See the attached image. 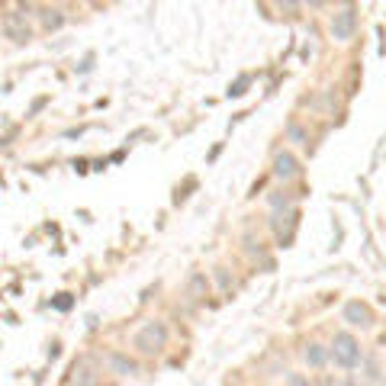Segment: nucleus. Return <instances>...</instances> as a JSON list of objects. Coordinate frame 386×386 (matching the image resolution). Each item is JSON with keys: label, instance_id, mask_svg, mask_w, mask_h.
<instances>
[{"label": "nucleus", "instance_id": "obj_4", "mask_svg": "<svg viewBox=\"0 0 386 386\" xmlns=\"http://www.w3.org/2000/svg\"><path fill=\"white\" fill-rule=\"evenodd\" d=\"M97 380H100V367H97L94 357H81V361H74L71 386H97Z\"/></svg>", "mask_w": 386, "mask_h": 386}, {"label": "nucleus", "instance_id": "obj_12", "mask_svg": "<svg viewBox=\"0 0 386 386\" xmlns=\"http://www.w3.org/2000/svg\"><path fill=\"white\" fill-rule=\"evenodd\" d=\"M245 87H248V74H245V77H239V81L232 84V87H229V97H241V94H245Z\"/></svg>", "mask_w": 386, "mask_h": 386}, {"label": "nucleus", "instance_id": "obj_1", "mask_svg": "<svg viewBox=\"0 0 386 386\" xmlns=\"http://www.w3.org/2000/svg\"><path fill=\"white\" fill-rule=\"evenodd\" d=\"M328 361L341 370H354L361 361H364V351H361V341H357L351 332H338L332 338V348H328Z\"/></svg>", "mask_w": 386, "mask_h": 386}, {"label": "nucleus", "instance_id": "obj_6", "mask_svg": "<svg viewBox=\"0 0 386 386\" xmlns=\"http://www.w3.org/2000/svg\"><path fill=\"white\" fill-rule=\"evenodd\" d=\"M274 174H277L280 180L300 178V161H296V155H290V152H280V155H277V161H274Z\"/></svg>", "mask_w": 386, "mask_h": 386}, {"label": "nucleus", "instance_id": "obj_11", "mask_svg": "<svg viewBox=\"0 0 386 386\" xmlns=\"http://www.w3.org/2000/svg\"><path fill=\"white\" fill-rule=\"evenodd\" d=\"M42 26H45L49 32L62 29V26H64V13L58 10V7H55V10H49V7H45V10H42Z\"/></svg>", "mask_w": 386, "mask_h": 386}, {"label": "nucleus", "instance_id": "obj_14", "mask_svg": "<svg viewBox=\"0 0 386 386\" xmlns=\"http://www.w3.org/2000/svg\"><path fill=\"white\" fill-rule=\"evenodd\" d=\"M319 386H341V383H338L335 376H322V380H319Z\"/></svg>", "mask_w": 386, "mask_h": 386}, {"label": "nucleus", "instance_id": "obj_8", "mask_svg": "<svg viewBox=\"0 0 386 386\" xmlns=\"http://www.w3.org/2000/svg\"><path fill=\"white\" fill-rule=\"evenodd\" d=\"M345 319L351 325H370V322H374L370 309H367V306H361V303H348L345 306Z\"/></svg>", "mask_w": 386, "mask_h": 386}, {"label": "nucleus", "instance_id": "obj_9", "mask_svg": "<svg viewBox=\"0 0 386 386\" xmlns=\"http://www.w3.org/2000/svg\"><path fill=\"white\" fill-rule=\"evenodd\" d=\"M110 370L119 376H129V374H136L138 364L132 361V357H125V354H110Z\"/></svg>", "mask_w": 386, "mask_h": 386}, {"label": "nucleus", "instance_id": "obj_2", "mask_svg": "<svg viewBox=\"0 0 386 386\" xmlns=\"http://www.w3.org/2000/svg\"><path fill=\"white\" fill-rule=\"evenodd\" d=\"M167 345V325L165 322H148V325H142L138 328V335H136V348L142 351V354H158L161 348Z\"/></svg>", "mask_w": 386, "mask_h": 386}, {"label": "nucleus", "instance_id": "obj_3", "mask_svg": "<svg viewBox=\"0 0 386 386\" xmlns=\"http://www.w3.org/2000/svg\"><path fill=\"white\" fill-rule=\"evenodd\" d=\"M3 32H7V39L13 42H29L32 39V29H29V23H26V16H23L20 10H10V13H3Z\"/></svg>", "mask_w": 386, "mask_h": 386}, {"label": "nucleus", "instance_id": "obj_7", "mask_svg": "<svg viewBox=\"0 0 386 386\" xmlns=\"http://www.w3.org/2000/svg\"><path fill=\"white\" fill-rule=\"evenodd\" d=\"M209 290V280H206V274L203 271H193L190 274V280H187V296L190 300H203Z\"/></svg>", "mask_w": 386, "mask_h": 386}, {"label": "nucleus", "instance_id": "obj_10", "mask_svg": "<svg viewBox=\"0 0 386 386\" xmlns=\"http://www.w3.org/2000/svg\"><path fill=\"white\" fill-rule=\"evenodd\" d=\"M306 364L309 367H325L328 364V348L313 341V345H306Z\"/></svg>", "mask_w": 386, "mask_h": 386}, {"label": "nucleus", "instance_id": "obj_5", "mask_svg": "<svg viewBox=\"0 0 386 386\" xmlns=\"http://www.w3.org/2000/svg\"><path fill=\"white\" fill-rule=\"evenodd\" d=\"M354 29H357V10H354V7H345V10L335 13V20H332V36H335V39H338V42L351 39V36H354Z\"/></svg>", "mask_w": 386, "mask_h": 386}, {"label": "nucleus", "instance_id": "obj_15", "mask_svg": "<svg viewBox=\"0 0 386 386\" xmlns=\"http://www.w3.org/2000/svg\"><path fill=\"white\" fill-rule=\"evenodd\" d=\"M229 274H226V271H222V267H219V287H229Z\"/></svg>", "mask_w": 386, "mask_h": 386}, {"label": "nucleus", "instance_id": "obj_13", "mask_svg": "<svg viewBox=\"0 0 386 386\" xmlns=\"http://www.w3.org/2000/svg\"><path fill=\"white\" fill-rule=\"evenodd\" d=\"M290 386H309V380H306L303 374H293L290 376Z\"/></svg>", "mask_w": 386, "mask_h": 386}]
</instances>
